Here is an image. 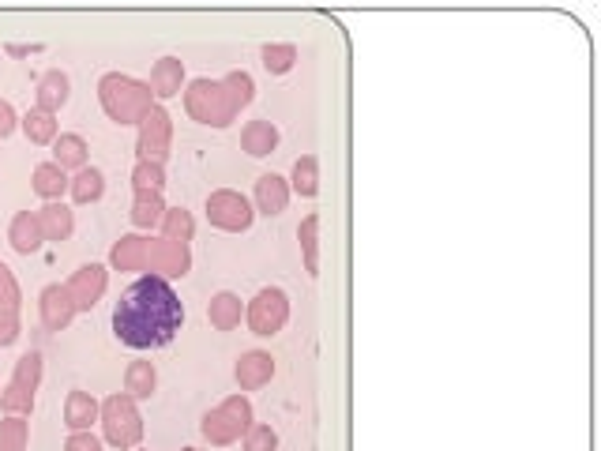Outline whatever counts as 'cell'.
<instances>
[{
    "label": "cell",
    "mask_w": 601,
    "mask_h": 451,
    "mask_svg": "<svg viewBox=\"0 0 601 451\" xmlns=\"http://www.w3.org/2000/svg\"><path fill=\"white\" fill-rule=\"evenodd\" d=\"M185 324V305L166 279L143 275L121 294L113 309V335L128 350H158L177 339Z\"/></svg>",
    "instance_id": "obj_1"
},
{
    "label": "cell",
    "mask_w": 601,
    "mask_h": 451,
    "mask_svg": "<svg viewBox=\"0 0 601 451\" xmlns=\"http://www.w3.org/2000/svg\"><path fill=\"white\" fill-rule=\"evenodd\" d=\"M98 98H102V109L109 113L113 125H139L151 106H155V94L147 83L124 76V72H106L98 79Z\"/></svg>",
    "instance_id": "obj_2"
},
{
    "label": "cell",
    "mask_w": 601,
    "mask_h": 451,
    "mask_svg": "<svg viewBox=\"0 0 601 451\" xmlns=\"http://www.w3.org/2000/svg\"><path fill=\"white\" fill-rule=\"evenodd\" d=\"M185 106L188 113H192V121L211 125V128H226L233 125V117H237V109H233L222 79H196L185 91Z\"/></svg>",
    "instance_id": "obj_3"
},
{
    "label": "cell",
    "mask_w": 601,
    "mask_h": 451,
    "mask_svg": "<svg viewBox=\"0 0 601 451\" xmlns=\"http://www.w3.org/2000/svg\"><path fill=\"white\" fill-rule=\"evenodd\" d=\"M200 429L211 444H218V448L237 444V440L252 429V403H248L245 395H230V399H222V403L203 418Z\"/></svg>",
    "instance_id": "obj_4"
},
{
    "label": "cell",
    "mask_w": 601,
    "mask_h": 451,
    "mask_svg": "<svg viewBox=\"0 0 601 451\" xmlns=\"http://www.w3.org/2000/svg\"><path fill=\"white\" fill-rule=\"evenodd\" d=\"M102 429H106V440L113 448L121 451H132L143 440V418H139V406L136 399H128V395H109L106 403H102Z\"/></svg>",
    "instance_id": "obj_5"
},
{
    "label": "cell",
    "mask_w": 601,
    "mask_h": 451,
    "mask_svg": "<svg viewBox=\"0 0 601 451\" xmlns=\"http://www.w3.org/2000/svg\"><path fill=\"white\" fill-rule=\"evenodd\" d=\"M245 320H248V327H252V335H260V339H275L278 331L290 324V297H286V290H278V286H263L260 294L248 301Z\"/></svg>",
    "instance_id": "obj_6"
},
{
    "label": "cell",
    "mask_w": 601,
    "mask_h": 451,
    "mask_svg": "<svg viewBox=\"0 0 601 451\" xmlns=\"http://www.w3.org/2000/svg\"><path fill=\"white\" fill-rule=\"evenodd\" d=\"M207 222L218 226V230H226V234H245L248 226L256 222V207L241 192L218 188V192L207 196Z\"/></svg>",
    "instance_id": "obj_7"
},
{
    "label": "cell",
    "mask_w": 601,
    "mask_h": 451,
    "mask_svg": "<svg viewBox=\"0 0 601 451\" xmlns=\"http://www.w3.org/2000/svg\"><path fill=\"white\" fill-rule=\"evenodd\" d=\"M173 121L162 106H151V113L139 121V162H166L170 158Z\"/></svg>",
    "instance_id": "obj_8"
},
{
    "label": "cell",
    "mask_w": 601,
    "mask_h": 451,
    "mask_svg": "<svg viewBox=\"0 0 601 451\" xmlns=\"http://www.w3.org/2000/svg\"><path fill=\"white\" fill-rule=\"evenodd\" d=\"M188 267H192V252H188L185 241H170V237H158L151 241V252H147V271L158 275V279H185Z\"/></svg>",
    "instance_id": "obj_9"
},
{
    "label": "cell",
    "mask_w": 601,
    "mask_h": 451,
    "mask_svg": "<svg viewBox=\"0 0 601 451\" xmlns=\"http://www.w3.org/2000/svg\"><path fill=\"white\" fill-rule=\"evenodd\" d=\"M64 286H68V294H72V301H76V312H91L94 305L102 301V294H106L109 271L102 264H83L72 279L64 282Z\"/></svg>",
    "instance_id": "obj_10"
},
{
    "label": "cell",
    "mask_w": 601,
    "mask_h": 451,
    "mask_svg": "<svg viewBox=\"0 0 601 451\" xmlns=\"http://www.w3.org/2000/svg\"><path fill=\"white\" fill-rule=\"evenodd\" d=\"M233 376H237L241 391H260L263 384H271V376H275V358H271L267 350H248V354L237 358Z\"/></svg>",
    "instance_id": "obj_11"
},
{
    "label": "cell",
    "mask_w": 601,
    "mask_h": 451,
    "mask_svg": "<svg viewBox=\"0 0 601 451\" xmlns=\"http://www.w3.org/2000/svg\"><path fill=\"white\" fill-rule=\"evenodd\" d=\"M290 181L286 177H278V173H263L260 181H256V200H252V207L260 211V215L275 218L282 215L286 207H290Z\"/></svg>",
    "instance_id": "obj_12"
},
{
    "label": "cell",
    "mask_w": 601,
    "mask_h": 451,
    "mask_svg": "<svg viewBox=\"0 0 601 451\" xmlns=\"http://www.w3.org/2000/svg\"><path fill=\"white\" fill-rule=\"evenodd\" d=\"M76 320V301L68 294V286H46L42 290V324L46 331H64Z\"/></svg>",
    "instance_id": "obj_13"
},
{
    "label": "cell",
    "mask_w": 601,
    "mask_h": 451,
    "mask_svg": "<svg viewBox=\"0 0 601 451\" xmlns=\"http://www.w3.org/2000/svg\"><path fill=\"white\" fill-rule=\"evenodd\" d=\"M102 418V403L94 399L91 391H68L64 399V425L72 433H91V425Z\"/></svg>",
    "instance_id": "obj_14"
},
{
    "label": "cell",
    "mask_w": 601,
    "mask_h": 451,
    "mask_svg": "<svg viewBox=\"0 0 601 451\" xmlns=\"http://www.w3.org/2000/svg\"><path fill=\"white\" fill-rule=\"evenodd\" d=\"M72 98V79L64 76L61 68H53V72H46V76L38 79V91H34V102H38V109H46V113H61V106Z\"/></svg>",
    "instance_id": "obj_15"
},
{
    "label": "cell",
    "mask_w": 601,
    "mask_h": 451,
    "mask_svg": "<svg viewBox=\"0 0 601 451\" xmlns=\"http://www.w3.org/2000/svg\"><path fill=\"white\" fill-rule=\"evenodd\" d=\"M151 94L155 98H177L181 94V87H185V61H177V57H162V61L151 68Z\"/></svg>",
    "instance_id": "obj_16"
},
{
    "label": "cell",
    "mask_w": 601,
    "mask_h": 451,
    "mask_svg": "<svg viewBox=\"0 0 601 451\" xmlns=\"http://www.w3.org/2000/svg\"><path fill=\"white\" fill-rule=\"evenodd\" d=\"M147 252H151V237H121L109 252V264L117 271H147Z\"/></svg>",
    "instance_id": "obj_17"
},
{
    "label": "cell",
    "mask_w": 601,
    "mask_h": 451,
    "mask_svg": "<svg viewBox=\"0 0 601 451\" xmlns=\"http://www.w3.org/2000/svg\"><path fill=\"white\" fill-rule=\"evenodd\" d=\"M8 241H12V249L23 252V256H31L46 245V237H42V226H38V215L31 211H19L12 218V226H8Z\"/></svg>",
    "instance_id": "obj_18"
},
{
    "label": "cell",
    "mask_w": 601,
    "mask_h": 451,
    "mask_svg": "<svg viewBox=\"0 0 601 451\" xmlns=\"http://www.w3.org/2000/svg\"><path fill=\"white\" fill-rule=\"evenodd\" d=\"M38 215V226H42V237L46 241H68V237L76 234V215L64 207V203H46L42 211H34Z\"/></svg>",
    "instance_id": "obj_19"
},
{
    "label": "cell",
    "mask_w": 601,
    "mask_h": 451,
    "mask_svg": "<svg viewBox=\"0 0 601 451\" xmlns=\"http://www.w3.org/2000/svg\"><path fill=\"white\" fill-rule=\"evenodd\" d=\"M241 316H245V305H241V297L230 294V290L215 294L211 305H207V320H211L215 331H233V327L241 324Z\"/></svg>",
    "instance_id": "obj_20"
},
{
    "label": "cell",
    "mask_w": 601,
    "mask_h": 451,
    "mask_svg": "<svg viewBox=\"0 0 601 451\" xmlns=\"http://www.w3.org/2000/svg\"><path fill=\"white\" fill-rule=\"evenodd\" d=\"M241 147H245V155H252V158L275 155L278 128L271 125V121H248L245 132H241Z\"/></svg>",
    "instance_id": "obj_21"
},
{
    "label": "cell",
    "mask_w": 601,
    "mask_h": 451,
    "mask_svg": "<svg viewBox=\"0 0 601 451\" xmlns=\"http://www.w3.org/2000/svg\"><path fill=\"white\" fill-rule=\"evenodd\" d=\"M53 162L61 166L64 173L68 170H83L87 166V140L76 136V132H61L57 140H53Z\"/></svg>",
    "instance_id": "obj_22"
},
{
    "label": "cell",
    "mask_w": 601,
    "mask_h": 451,
    "mask_svg": "<svg viewBox=\"0 0 601 451\" xmlns=\"http://www.w3.org/2000/svg\"><path fill=\"white\" fill-rule=\"evenodd\" d=\"M166 200H162V192H136V203H132V226L136 230H155L162 226V218H166Z\"/></svg>",
    "instance_id": "obj_23"
},
{
    "label": "cell",
    "mask_w": 601,
    "mask_h": 451,
    "mask_svg": "<svg viewBox=\"0 0 601 451\" xmlns=\"http://www.w3.org/2000/svg\"><path fill=\"white\" fill-rule=\"evenodd\" d=\"M68 185H72V177H68L57 162H42V166L34 170V192H38L42 200L61 203V196L68 192Z\"/></svg>",
    "instance_id": "obj_24"
},
{
    "label": "cell",
    "mask_w": 601,
    "mask_h": 451,
    "mask_svg": "<svg viewBox=\"0 0 601 451\" xmlns=\"http://www.w3.org/2000/svg\"><path fill=\"white\" fill-rule=\"evenodd\" d=\"M158 388V373H155V365L151 361H132L128 365V373H124V395L128 399H151Z\"/></svg>",
    "instance_id": "obj_25"
},
{
    "label": "cell",
    "mask_w": 601,
    "mask_h": 451,
    "mask_svg": "<svg viewBox=\"0 0 601 451\" xmlns=\"http://www.w3.org/2000/svg\"><path fill=\"white\" fill-rule=\"evenodd\" d=\"M290 192L305 196V200H312V196L320 192V158H316V155H301L297 162H293Z\"/></svg>",
    "instance_id": "obj_26"
},
{
    "label": "cell",
    "mask_w": 601,
    "mask_h": 451,
    "mask_svg": "<svg viewBox=\"0 0 601 451\" xmlns=\"http://www.w3.org/2000/svg\"><path fill=\"white\" fill-rule=\"evenodd\" d=\"M68 192H72V200L76 203H98L106 196V173L94 170V166H83V170L72 177Z\"/></svg>",
    "instance_id": "obj_27"
},
{
    "label": "cell",
    "mask_w": 601,
    "mask_h": 451,
    "mask_svg": "<svg viewBox=\"0 0 601 451\" xmlns=\"http://www.w3.org/2000/svg\"><path fill=\"white\" fill-rule=\"evenodd\" d=\"M19 125H23V132H27V140L38 143V147H46V143L57 140V117L46 113V109L34 106L27 117H19Z\"/></svg>",
    "instance_id": "obj_28"
},
{
    "label": "cell",
    "mask_w": 601,
    "mask_h": 451,
    "mask_svg": "<svg viewBox=\"0 0 601 451\" xmlns=\"http://www.w3.org/2000/svg\"><path fill=\"white\" fill-rule=\"evenodd\" d=\"M297 241H301V252H305V267L309 275H320V215H309L297 230Z\"/></svg>",
    "instance_id": "obj_29"
},
{
    "label": "cell",
    "mask_w": 601,
    "mask_h": 451,
    "mask_svg": "<svg viewBox=\"0 0 601 451\" xmlns=\"http://www.w3.org/2000/svg\"><path fill=\"white\" fill-rule=\"evenodd\" d=\"M27 440H31V421L27 418H8L0 421V451H27Z\"/></svg>",
    "instance_id": "obj_30"
},
{
    "label": "cell",
    "mask_w": 601,
    "mask_h": 451,
    "mask_svg": "<svg viewBox=\"0 0 601 451\" xmlns=\"http://www.w3.org/2000/svg\"><path fill=\"white\" fill-rule=\"evenodd\" d=\"M263 68L271 72V76H286L293 72V64H297V46L290 42H271V46H263Z\"/></svg>",
    "instance_id": "obj_31"
},
{
    "label": "cell",
    "mask_w": 601,
    "mask_h": 451,
    "mask_svg": "<svg viewBox=\"0 0 601 451\" xmlns=\"http://www.w3.org/2000/svg\"><path fill=\"white\" fill-rule=\"evenodd\" d=\"M222 87H226V94H230V102L237 113L245 106H252V98H256V83H252L248 72H230V76H222Z\"/></svg>",
    "instance_id": "obj_32"
},
{
    "label": "cell",
    "mask_w": 601,
    "mask_h": 451,
    "mask_svg": "<svg viewBox=\"0 0 601 451\" xmlns=\"http://www.w3.org/2000/svg\"><path fill=\"white\" fill-rule=\"evenodd\" d=\"M192 234H196V218L188 215L185 207H177V211H166V218H162V237H170V241H192Z\"/></svg>",
    "instance_id": "obj_33"
},
{
    "label": "cell",
    "mask_w": 601,
    "mask_h": 451,
    "mask_svg": "<svg viewBox=\"0 0 601 451\" xmlns=\"http://www.w3.org/2000/svg\"><path fill=\"white\" fill-rule=\"evenodd\" d=\"M12 384L34 395V391H38V384H42V354H23V358L16 361Z\"/></svg>",
    "instance_id": "obj_34"
},
{
    "label": "cell",
    "mask_w": 601,
    "mask_h": 451,
    "mask_svg": "<svg viewBox=\"0 0 601 451\" xmlns=\"http://www.w3.org/2000/svg\"><path fill=\"white\" fill-rule=\"evenodd\" d=\"M132 185H136V192H162L166 188V170L158 162H136Z\"/></svg>",
    "instance_id": "obj_35"
},
{
    "label": "cell",
    "mask_w": 601,
    "mask_h": 451,
    "mask_svg": "<svg viewBox=\"0 0 601 451\" xmlns=\"http://www.w3.org/2000/svg\"><path fill=\"white\" fill-rule=\"evenodd\" d=\"M0 406L8 410V414H16V418H27L34 410V395L31 391L16 388V384H8V388L0 391Z\"/></svg>",
    "instance_id": "obj_36"
},
{
    "label": "cell",
    "mask_w": 601,
    "mask_h": 451,
    "mask_svg": "<svg viewBox=\"0 0 601 451\" xmlns=\"http://www.w3.org/2000/svg\"><path fill=\"white\" fill-rule=\"evenodd\" d=\"M19 301H23V294H19V282L12 275V267L0 264V312H19Z\"/></svg>",
    "instance_id": "obj_37"
},
{
    "label": "cell",
    "mask_w": 601,
    "mask_h": 451,
    "mask_svg": "<svg viewBox=\"0 0 601 451\" xmlns=\"http://www.w3.org/2000/svg\"><path fill=\"white\" fill-rule=\"evenodd\" d=\"M245 451H278V433L271 425H252L245 433Z\"/></svg>",
    "instance_id": "obj_38"
},
{
    "label": "cell",
    "mask_w": 601,
    "mask_h": 451,
    "mask_svg": "<svg viewBox=\"0 0 601 451\" xmlns=\"http://www.w3.org/2000/svg\"><path fill=\"white\" fill-rule=\"evenodd\" d=\"M23 327H19V312H0V350L4 346H16Z\"/></svg>",
    "instance_id": "obj_39"
},
{
    "label": "cell",
    "mask_w": 601,
    "mask_h": 451,
    "mask_svg": "<svg viewBox=\"0 0 601 451\" xmlns=\"http://www.w3.org/2000/svg\"><path fill=\"white\" fill-rule=\"evenodd\" d=\"M16 128H19V113H16V106L0 98V140H8V136H12Z\"/></svg>",
    "instance_id": "obj_40"
},
{
    "label": "cell",
    "mask_w": 601,
    "mask_h": 451,
    "mask_svg": "<svg viewBox=\"0 0 601 451\" xmlns=\"http://www.w3.org/2000/svg\"><path fill=\"white\" fill-rule=\"evenodd\" d=\"M64 451H102V440L94 433H72L68 444H64Z\"/></svg>",
    "instance_id": "obj_41"
},
{
    "label": "cell",
    "mask_w": 601,
    "mask_h": 451,
    "mask_svg": "<svg viewBox=\"0 0 601 451\" xmlns=\"http://www.w3.org/2000/svg\"><path fill=\"white\" fill-rule=\"evenodd\" d=\"M181 451H196V448H181Z\"/></svg>",
    "instance_id": "obj_42"
},
{
    "label": "cell",
    "mask_w": 601,
    "mask_h": 451,
    "mask_svg": "<svg viewBox=\"0 0 601 451\" xmlns=\"http://www.w3.org/2000/svg\"><path fill=\"white\" fill-rule=\"evenodd\" d=\"M132 451H139V448H132Z\"/></svg>",
    "instance_id": "obj_43"
}]
</instances>
